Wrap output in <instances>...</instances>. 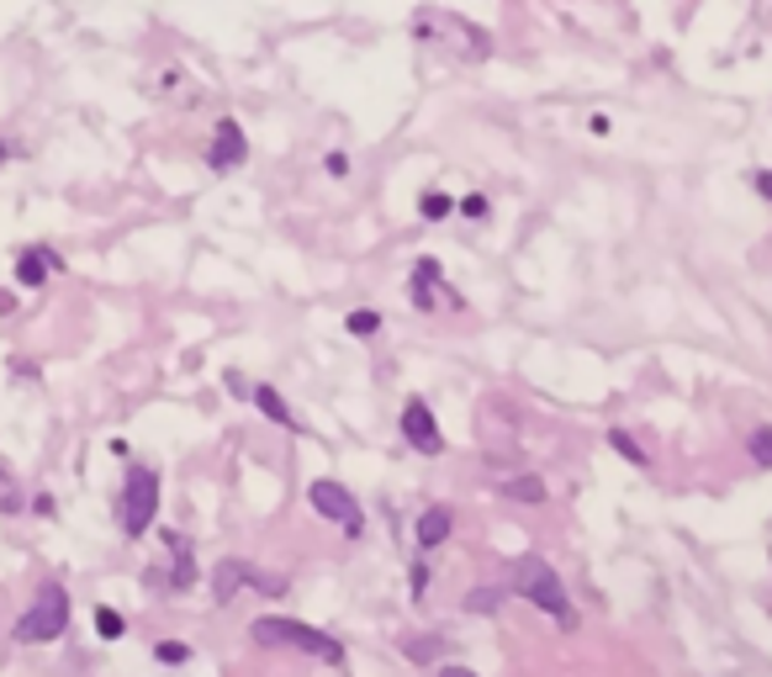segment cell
<instances>
[{
  "mask_svg": "<svg viewBox=\"0 0 772 677\" xmlns=\"http://www.w3.org/2000/svg\"><path fill=\"white\" fill-rule=\"evenodd\" d=\"M328 175H350V154L333 149V154H328Z\"/></svg>",
  "mask_w": 772,
  "mask_h": 677,
  "instance_id": "cell-23",
  "label": "cell"
},
{
  "mask_svg": "<svg viewBox=\"0 0 772 677\" xmlns=\"http://www.w3.org/2000/svg\"><path fill=\"white\" fill-rule=\"evenodd\" d=\"M249 577H254V572H249L244 561H223V566H217V577H212V588H217V598L228 603V598L239 593V588H244Z\"/></svg>",
  "mask_w": 772,
  "mask_h": 677,
  "instance_id": "cell-9",
  "label": "cell"
},
{
  "mask_svg": "<svg viewBox=\"0 0 772 677\" xmlns=\"http://www.w3.org/2000/svg\"><path fill=\"white\" fill-rule=\"evenodd\" d=\"M403 435L413 450H423V455H440L445 450V439H440V424H434V413H429V402L413 398L403 408Z\"/></svg>",
  "mask_w": 772,
  "mask_h": 677,
  "instance_id": "cell-7",
  "label": "cell"
},
{
  "mask_svg": "<svg viewBox=\"0 0 772 677\" xmlns=\"http://www.w3.org/2000/svg\"><path fill=\"white\" fill-rule=\"evenodd\" d=\"M519 593L529 598V603H540L545 614H556L561 625H577V614H571V603H567V588H561V577L545 566L540 556H524L519 561Z\"/></svg>",
  "mask_w": 772,
  "mask_h": 677,
  "instance_id": "cell-1",
  "label": "cell"
},
{
  "mask_svg": "<svg viewBox=\"0 0 772 677\" xmlns=\"http://www.w3.org/2000/svg\"><path fill=\"white\" fill-rule=\"evenodd\" d=\"M254 402H260V413H270L281 429H302V424L291 418V408H286V398L276 392V387H260V392H254Z\"/></svg>",
  "mask_w": 772,
  "mask_h": 677,
  "instance_id": "cell-12",
  "label": "cell"
},
{
  "mask_svg": "<svg viewBox=\"0 0 772 677\" xmlns=\"http://www.w3.org/2000/svg\"><path fill=\"white\" fill-rule=\"evenodd\" d=\"M154 509H160V477L149 466H132L127 472V492H123V529L127 535H143L154 524Z\"/></svg>",
  "mask_w": 772,
  "mask_h": 677,
  "instance_id": "cell-4",
  "label": "cell"
},
{
  "mask_svg": "<svg viewBox=\"0 0 772 677\" xmlns=\"http://www.w3.org/2000/svg\"><path fill=\"white\" fill-rule=\"evenodd\" d=\"M746 450H751V461H757V466H772V424L746 439Z\"/></svg>",
  "mask_w": 772,
  "mask_h": 677,
  "instance_id": "cell-15",
  "label": "cell"
},
{
  "mask_svg": "<svg viewBox=\"0 0 772 677\" xmlns=\"http://www.w3.org/2000/svg\"><path fill=\"white\" fill-rule=\"evenodd\" d=\"M445 535H450V509H429V514L418 518V546L423 551H434Z\"/></svg>",
  "mask_w": 772,
  "mask_h": 677,
  "instance_id": "cell-10",
  "label": "cell"
},
{
  "mask_svg": "<svg viewBox=\"0 0 772 677\" xmlns=\"http://www.w3.org/2000/svg\"><path fill=\"white\" fill-rule=\"evenodd\" d=\"M307 503H313L324 518L344 524L350 535H360V524H366V518H360V509H355V498H350L339 481H313V487H307Z\"/></svg>",
  "mask_w": 772,
  "mask_h": 677,
  "instance_id": "cell-5",
  "label": "cell"
},
{
  "mask_svg": "<svg viewBox=\"0 0 772 677\" xmlns=\"http://www.w3.org/2000/svg\"><path fill=\"white\" fill-rule=\"evenodd\" d=\"M407 656H413V662H429V656H434V640H413Z\"/></svg>",
  "mask_w": 772,
  "mask_h": 677,
  "instance_id": "cell-22",
  "label": "cell"
},
{
  "mask_svg": "<svg viewBox=\"0 0 772 677\" xmlns=\"http://www.w3.org/2000/svg\"><path fill=\"white\" fill-rule=\"evenodd\" d=\"M466 609H471V614H492V609H497V593H492V588H477V593L466 598Z\"/></svg>",
  "mask_w": 772,
  "mask_h": 677,
  "instance_id": "cell-18",
  "label": "cell"
},
{
  "mask_svg": "<svg viewBox=\"0 0 772 677\" xmlns=\"http://www.w3.org/2000/svg\"><path fill=\"white\" fill-rule=\"evenodd\" d=\"M376 328H381L376 313H350V334H376Z\"/></svg>",
  "mask_w": 772,
  "mask_h": 677,
  "instance_id": "cell-20",
  "label": "cell"
},
{
  "mask_svg": "<svg viewBox=\"0 0 772 677\" xmlns=\"http://www.w3.org/2000/svg\"><path fill=\"white\" fill-rule=\"evenodd\" d=\"M609 444H613V450H619V455H624V461H635V466H646V450H641L635 439L624 435V429H613V435H609Z\"/></svg>",
  "mask_w": 772,
  "mask_h": 677,
  "instance_id": "cell-16",
  "label": "cell"
},
{
  "mask_svg": "<svg viewBox=\"0 0 772 677\" xmlns=\"http://www.w3.org/2000/svg\"><path fill=\"white\" fill-rule=\"evenodd\" d=\"M434 280H440V265H434V260H418V271H413V308H423V313L434 308V297H429Z\"/></svg>",
  "mask_w": 772,
  "mask_h": 677,
  "instance_id": "cell-11",
  "label": "cell"
},
{
  "mask_svg": "<svg viewBox=\"0 0 772 677\" xmlns=\"http://www.w3.org/2000/svg\"><path fill=\"white\" fill-rule=\"evenodd\" d=\"M757 191L772 201V170H757Z\"/></svg>",
  "mask_w": 772,
  "mask_h": 677,
  "instance_id": "cell-24",
  "label": "cell"
},
{
  "mask_svg": "<svg viewBox=\"0 0 772 677\" xmlns=\"http://www.w3.org/2000/svg\"><path fill=\"white\" fill-rule=\"evenodd\" d=\"M5 154H11V149H5V143H0V160H5Z\"/></svg>",
  "mask_w": 772,
  "mask_h": 677,
  "instance_id": "cell-26",
  "label": "cell"
},
{
  "mask_svg": "<svg viewBox=\"0 0 772 677\" xmlns=\"http://www.w3.org/2000/svg\"><path fill=\"white\" fill-rule=\"evenodd\" d=\"M186 656H191V651H186V645H175V640H164L160 645V662H186Z\"/></svg>",
  "mask_w": 772,
  "mask_h": 677,
  "instance_id": "cell-21",
  "label": "cell"
},
{
  "mask_svg": "<svg viewBox=\"0 0 772 677\" xmlns=\"http://www.w3.org/2000/svg\"><path fill=\"white\" fill-rule=\"evenodd\" d=\"M249 160V138L244 127L233 117L217 122V133H212V149H206V170H217V175H228V170H239Z\"/></svg>",
  "mask_w": 772,
  "mask_h": 677,
  "instance_id": "cell-6",
  "label": "cell"
},
{
  "mask_svg": "<svg viewBox=\"0 0 772 677\" xmlns=\"http://www.w3.org/2000/svg\"><path fill=\"white\" fill-rule=\"evenodd\" d=\"M64 625H69V593H64L59 582H48V588L38 593V603L22 614L16 640H27V645H38V640H59L64 636Z\"/></svg>",
  "mask_w": 772,
  "mask_h": 677,
  "instance_id": "cell-3",
  "label": "cell"
},
{
  "mask_svg": "<svg viewBox=\"0 0 772 677\" xmlns=\"http://www.w3.org/2000/svg\"><path fill=\"white\" fill-rule=\"evenodd\" d=\"M460 217L482 223V217H488V197H466V201H460Z\"/></svg>",
  "mask_w": 772,
  "mask_h": 677,
  "instance_id": "cell-19",
  "label": "cell"
},
{
  "mask_svg": "<svg viewBox=\"0 0 772 677\" xmlns=\"http://www.w3.org/2000/svg\"><path fill=\"white\" fill-rule=\"evenodd\" d=\"M59 265H64V260H59L53 249H22V254H16V280H22V286H42L48 271H59Z\"/></svg>",
  "mask_w": 772,
  "mask_h": 677,
  "instance_id": "cell-8",
  "label": "cell"
},
{
  "mask_svg": "<svg viewBox=\"0 0 772 677\" xmlns=\"http://www.w3.org/2000/svg\"><path fill=\"white\" fill-rule=\"evenodd\" d=\"M440 677H477V673H466V667H445Z\"/></svg>",
  "mask_w": 772,
  "mask_h": 677,
  "instance_id": "cell-25",
  "label": "cell"
},
{
  "mask_svg": "<svg viewBox=\"0 0 772 677\" xmlns=\"http://www.w3.org/2000/svg\"><path fill=\"white\" fill-rule=\"evenodd\" d=\"M96 630L106 640H117L123 636V614H117V609H96Z\"/></svg>",
  "mask_w": 772,
  "mask_h": 677,
  "instance_id": "cell-17",
  "label": "cell"
},
{
  "mask_svg": "<svg viewBox=\"0 0 772 677\" xmlns=\"http://www.w3.org/2000/svg\"><path fill=\"white\" fill-rule=\"evenodd\" d=\"M508 498H519V503H545V481L540 477H514L508 481Z\"/></svg>",
  "mask_w": 772,
  "mask_h": 677,
  "instance_id": "cell-14",
  "label": "cell"
},
{
  "mask_svg": "<svg viewBox=\"0 0 772 677\" xmlns=\"http://www.w3.org/2000/svg\"><path fill=\"white\" fill-rule=\"evenodd\" d=\"M249 636L260 640V645H296V651H313V656H324V662H344V645H339V640H328L324 630H307V625H296V619H254Z\"/></svg>",
  "mask_w": 772,
  "mask_h": 677,
  "instance_id": "cell-2",
  "label": "cell"
},
{
  "mask_svg": "<svg viewBox=\"0 0 772 677\" xmlns=\"http://www.w3.org/2000/svg\"><path fill=\"white\" fill-rule=\"evenodd\" d=\"M450 212H455V201H450L445 191H423V197H418V217H429V223H440Z\"/></svg>",
  "mask_w": 772,
  "mask_h": 677,
  "instance_id": "cell-13",
  "label": "cell"
}]
</instances>
